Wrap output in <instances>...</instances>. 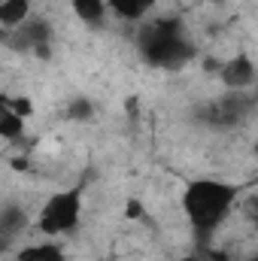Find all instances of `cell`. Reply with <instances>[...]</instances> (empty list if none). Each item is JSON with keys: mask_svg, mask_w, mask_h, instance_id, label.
I'll return each mask as SVG.
<instances>
[{"mask_svg": "<svg viewBox=\"0 0 258 261\" xmlns=\"http://www.w3.org/2000/svg\"><path fill=\"white\" fill-rule=\"evenodd\" d=\"M240 186L222 179H194L183 192V213L200 240H207L237 206Z\"/></svg>", "mask_w": 258, "mask_h": 261, "instance_id": "cell-1", "label": "cell"}, {"mask_svg": "<svg viewBox=\"0 0 258 261\" xmlns=\"http://www.w3.org/2000/svg\"><path fill=\"white\" fill-rule=\"evenodd\" d=\"M137 46L149 64L164 67V70H176L194 58V43L186 37V28L179 18L146 21L137 34Z\"/></svg>", "mask_w": 258, "mask_h": 261, "instance_id": "cell-2", "label": "cell"}, {"mask_svg": "<svg viewBox=\"0 0 258 261\" xmlns=\"http://www.w3.org/2000/svg\"><path fill=\"white\" fill-rule=\"evenodd\" d=\"M79 216H82V197L79 192H58L52 195L43 210H40V219H37V228L46 234V237H61L67 231H73L79 225Z\"/></svg>", "mask_w": 258, "mask_h": 261, "instance_id": "cell-3", "label": "cell"}, {"mask_svg": "<svg viewBox=\"0 0 258 261\" xmlns=\"http://www.w3.org/2000/svg\"><path fill=\"white\" fill-rule=\"evenodd\" d=\"M6 40L18 52H37L40 58H49L52 55V28L43 18H34L31 15L24 24H18L15 31H9Z\"/></svg>", "mask_w": 258, "mask_h": 261, "instance_id": "cell-4", "label": "cell"}, {"mask_svg": "<svg viewBox=\"0 0 258 261\" xmlns=\"http://www.w3.org/2000/svg\"><path fill=\"white\" fill-rule=\"evenodd\" d=\"M252 103H255V100H252L249 91H225V94L207 110V119H210V125L234 128V125H240V122L249 116Z\"/></svg>", "mask_w": 258, "mask_h": 261, "instance_id": "cell-5", "label": "cell"}, {"mask_svg": "<svg viewBox=\"0 0 258 261\" xmlns=\"http://www.w3.org/2000/svg\"><path fill=\"white\" fill-rule=\"evenodd\" d=\"M219 79H222L225 91H249L258 79V70H255V64H252V58L237 55V58H228V61L222 64Z\"/></svg>", "mask_w": 258, "mask_h": 261, "instance_id": "cell-6", "label": "cell"}, {"mask_svg": "<svg viewBox=\"0 0 258 261\" xmlns=\"http://www.w3.org/2000/svg\"><path fill=\"white\" fill-rule=\"evenodd\" d=\"M31 18V0H0V24L6 31H15Z\"/></svg>", "mask_w": 258, "mask_h": 261, "instance_id": "cell-7", "label": "cell"}, {"mask_svg": "<svg viewBox=\"0 0 258 261\" xmlns=\"http://www.w3.org/2000/svg\"><path fill=\"white\" fill-rule=\"evenodd\" d=\"M24 225H28L24 210H18L15 203L3 206V213H0V234H3V246H9V243H12V237H15Z\"/></svg>", "mask_w": 258, "mask_h": 261, "instance_id": "cell-8", "label": "cell"}, {"mask_svg": "<svg viewBox=\"0 0 258 261\" xmlns=\"http://www.w3.org/2000/svg\"><path fill=\"white\" fill-rule=\"evenodd\" d=\"M107 3H110V9H113L119 18H125V21H140V18H146L149 9L155 6V0H107Z\"/></svg>", "mask_w": 258, "mask_h": 261, "instance_id": "cell-9", "label": "cell"}, {"mask_svg": "<svg viewBox=\"0 0 258 261\" xmlns=\"http://www.w3.org/2000/svg\"><path fill=\"white\" fill-rule=\"evenodd\" d=\"M15 261H64V249L58 243L46 240V243H34V246L21 249L15 255Z\"/></svg>", "mask_w": 258, "mask_h": 261, "instance_id": "cell-10", "label": "cell"}, {"mask_svg": "<svg viewBox=\"0 0 258 261\" xmlns=\"http://www.w3.org/2000/svg\"><path fill=\"white\" fill-rule=\"evenodd\" d=\"M107 9H110L107 0H73V12L85 24H100L104 15H107Z\"/></svg>", "mask_w": 258, "mask_h": 261, "instance_id": "cell-11", "label": "cell"}, {"mask_svg": "<svg viewBox=\"0 0 258 261\" xmlns=\"http://www.w3.org/2000/svg\"><path fill=\"white\" fill-rule=\"evenodd\" d=\"M0 137L6 143H18L24 137V119L18 113H12V110H3L0 113Z\"/></svg>", "mask_w": 258, "mask_h": 261, "instance_id": "cell-12", "label": "cell"}, {"mask_svg": "<svg viewBox=\"0 0 258 261\" xmlns=\"http://www.w3.org/2000/svg\"><path fill=\"white\" fill-rule=\"evenodd\" d=\"M67 116H70L73 122H88V119L94 116V107H91L88 97H73L70 107H67Z\"/></svg>", "mask_w": 258, "mask_h": 261, "instance_id": "cell-13", "label": "cell"}, {"mask_svg": "<svg viewBox=\"0 0 258 261\" xmlns=\"http://www.w3.org/2000/svg\"><path fill=\"white\" fill-rule=\"evenodd\" d=\"M3 110H12L21 119H28L34 113V103H31V97H3Z\"/></svg>", "mask_w": 258, "mask_h": 261, "instance_id": "cell-14", "label": "cell"}, {"mask_svg": "<svg viewBox=\"0 0 258 261\" xmlns=\"http://www.w3.org/2000/svg\"><path fill=\"white\" fill-rule=\"evenodd\" d=\"M140 216H143L140 200H128V219H140Z\"/></svg>", "mask_w": 258, "mask_h": 261, "instance_id": "cell-15", "label": "cell"}, {"mask_svg": "<svg viewBox=\"0 0 258 261\" xmlns=\"http://www.w3.org/2000/svg\"><path fill=\"white\" fill-rule=\"evenodd\" d=\"M207 258H210V261H228V255H225V252H216V249H210V252H207Z\"/></svg>", "mask_w": 258, "mask_h": 261, "instance_id": "cell-16", "label": "cell"}, {"mask_svg": "<svg viewBox=\"0 0 258 261\" xmlns=\"http://www.w3.org/2000/svg\"><path fill=\"white\" fill-rule=\"evenodd\" d=\"M179 261H200L197 255H189V258H179Z\"/></svg>", "mask_w": 258, "mask_h": 261, "instance_id": "cell-17", "label": "cell"}, {"mask_svg": "<svg viewBox=\"0 0 258 261\" xmlns=\"http://www.w3.org/2000/svg\"><path fill=\"white\" fill-rule=\"evenodd\" d=\"M246 261H258V252H255V255H249V258H246Z\"/></svg>", "mask_w": 258, "mask_h": 261, "instance_id": "cell-18", "label": "cell"}, {"mask_svg": "<svg viewBox=\"0 0 258 261\" xmlns=\"http://www.w3.org/2000/svg\"><path fill=\"white\" fill-rule=\"evenodd\" d=\"M255 155H258V137H255Z\"/></svg>", "mask_w": 258, "mask_h": 261, "instance_id": "cell-19", "label": "cell"}, {"mask_svg": "<svg viewBox=\"0 0 258 261\" xmlns=\"http://www.w3.org/2000/svg\"><path fill=\"white\" fill-rule=\"evenodd\" d=\"M255 228H258V219H255Z\"/></svg>", "mask_w": 258, "mask_h": 261, "instance_id": "cell-20", "label": "cell"}, {"mask_svg": "<svg viewBox=\"0 0 258 261\" xmlns=\"http://www.w3.org/2000/svg\"><path fill=\"white\" fill-rule=\"evenodd\" d=\"M70 3H73V0H70Z\"/></svg>", "mask_w": 258, "mask_h": 261, "instance_id": "cell-21", "label": "cell"}]
</instances>
